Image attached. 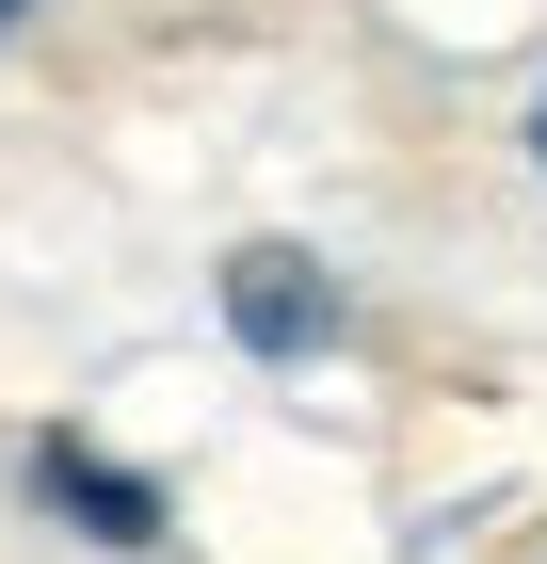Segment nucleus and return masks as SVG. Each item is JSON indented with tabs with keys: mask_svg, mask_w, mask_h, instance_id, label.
I'll use <instances>...</instances> for the list:
<instances>
[{
	"mask_svg": "<svg viewBox=\"0 0 547 564\" xmlns=\"http://www.w3.org/2000/svg\"><path fill=\"white\" fill-rule=\"evenodd\" d=\"M0 33H17V0H0Z\"/></svg>",
	"mask_w": 547,
	"mask_h": 564,
	"instance_id": "3",
	"label": "nucleus"
},
{
	"mask_svg": "<svg viewBox=\"0 0 547 564\" xmlns=\"http://www.w3.org/2000/svg\"><path fill=\"white\" fill-rule=\"evenodd\" d=\"M226 306H242V339H258V355H306V339L338 323V306L306 291V259H291V242H258V259L226 274Z\"/></svg>",
	"mask_w": 547,
	"mask_h": 564,
	"instance_id": "1",
	"label": "nucleus"
},
{
	"mask_svg": "<svg viewBox=\"0 0 547 564\" xmlns=\"http://www.w3.org/2000/svg\"><path fill=\"white\" fill-rule=\"evenodd\" d=\"M33 484H48V500H81V517H97V549H145V532H162V500H145L129 468H97V452H65V435L33 452Z\"/></svg>",
	"mask_w": 547,
	"mask_h": 564,
	"instance_id": "2",
	"label": "nucleus"
}]
</instances>
